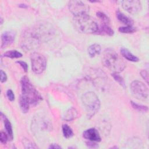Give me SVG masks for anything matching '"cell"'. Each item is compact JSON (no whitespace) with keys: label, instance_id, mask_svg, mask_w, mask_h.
Here are the masks:
<instances>
[{"label":"cell","instance_id":"1","mask_svg":"<svg viewBox=\"0 0 149 149\" xmlns=\"http://www.w3.org/2000/svg\"><path fill=\"white\" fill-rule=\"evenodd\" d=\"M102 61L106 68L115 73L122 72L126 67V65L122 59L111 48H108L105 50Z\"/></svg>","mask_w":149,"mask_h":149},{"label":"cell","instance_id":"2","mask_svg":"<svg viewBox=\"0 0 149 149\" xmlns=\"http://www.w3.org/2000/svg\"><path fill=\"white\" fill-rule=\"evenodd\" d=\"M22 87V96L26 98L30 105L35 106L42 100V97L39 92L30 81L27 76H23L20 81Z\"/></svg>","mask_w":149,"mask_h":149},{"label":"cell","instance_id":"3","mask_svg":"<svg viewBox=\"0 0 149 149\" xmlns=\"http://www.w3.org/2000/svg\"><path fill=\"white\" fill-rule=\"evenodd\" d=\"M81 99L87 118H91L100 108L101 103L98 96L93 91H88L83 94Z\"/></svg>","mask_w":149,"mask_h":149},{"label":"cell","instance_id":"4","mask_svg":"<svg viewBox=\"0 0 149 149\" xmlns=\"http://www.w3.org/2000/svg\"><path fill=\"white\" fill-rule=\"evenodd\" d=\"M73 24L76 29L83 33H97L98 29L96 22L88 14L74 17Z\"/></svg>","mask_w":149,"mask_h":149},{"label":"cell","instance_id":"5","mask_svg":"<svg viewBox=\"0 0 149 149\" xmlns=\"http://www.w3.org/2000/svg\"><path fill=\"white\" fill-rule=\"evenodd\" d=\"M40 41L41 38L34 28L27 29L22 33L20 45L26 51H31L39 47Z\"/></svg>","mask_w":149,"mask_h":149},{"label":"cell","instance_id":"6","mask_svg":"<svg viewBox=\"0 0 149 149\" xmlns=\"http://www.w3.org/2000/svg\"><path fill=\"white\" fill-rule=\"evenodd\" d=\"M130 91L132 95L138 100L144 101L148 99V87L141 81H133L130 84Z\"/></svg>","mask_w":149,"mask_h":149},{"label":"cell","instance_id":"7","mask_svg":"<svg viewBox=\"0 0 149 149\" xmlns=\"http://www.w3.org/2000/svg\"><path fill=\"white\" fill-rule=\"evenodd\" d=\"M32 70L36 74L42 73L45 69L47 60L41 54L37 52H33L30 55Z\"/></svg>","mask_w":149,"mask_h":149},{"label":"cell","instance_id":"8","mask_svg":"<svg viewBox=\"0 0 149 149\" xmlns=\"http://www.w3.org/2000/svg\"><path fill=\"white\" fill-rule=\"evenodd\" d=\"M31 129L33 132H47L52 129V123L48 119L42 115L37 116L32 120Z\"/></svg>","mask_w":149,"mask_h":149},{"label":"cell","instance_id":"9","mask_svg":"<svg viewBox=\"0 0 149 149\" xmlns=\"http://www.w3.org/2000/svg\"><path fill=\"white\" fill-rule=\"evenodd\" d=\"M70 12L74 17L87 15L90 10L89 6L81 1H70L68 3Z\"/></svg>","mask_w":149,"mask_h":149},{"label":"cell","instance_id":"10","mask_svg":"<svg viewBox=\"0 0 149 149\" xmlns=\"http://www.w3.org/2000/svg\"><path fill=\"white\" fill-rule=\"evenodd\" d=\"M122 8L128 13L135 15L141 9V3L138 0H126L121 1Z\"/></svg>","mask_w":149,"mask_h":149},{"label":"cell","instance_id":"11","mask_svg":"<svg viewBox=\"0 0 149 149\" xmlns=\"http://www.w3.org/2000/svg\"><path fill=\"white\" fill-rule=\"evenodd\" d=\"M83 136L86 139L95 142H100L101 140L98 130L95 128H90L84 130L83 133Z\"/></svg>","mask_w":149,"mask_h":149},{"label":"cell","instance_id":"12","mask_svg":"<svg viewBox=\"0 0 149 149\" xmlns=\"http://www.w3.org/2000/svg\"><path fill=\"white\" fill-rule=\"evenodd\" d=\"M15 34L13 31H7L1 36V48H5L10 45L15 41Z\"/></svg>","mask_w":149,"mask_h":149},{"label":"cell","instance_id":"13","mask_svg":"<svg viewBox=\"0 0 149 149\" xmlns=\"http://www.w3.org/2000/svg\"><path fill=\"white\" fill-rule=\"evenodd\" d=\"M116 17H117L118 20L120 22L126 25L127 26H133V23H134L133 20L131 18L128 17L127 16L125 15L124 13L120 12L119 10L116 11Z\"/></svg>","mask_w":149,"mask_h":149},{"label":"cell","instance_id":"14","mask_svg":"<svg viewBox=\"0 0 149 149\" xmlns=\"http://www.w3.org/2000/svg\"><path fill=\"white\" fill-rule=\"evenodd\" d=\"M121 55L126 58L127 60L132 62H138L139 59L136 56L133 55L129 50H128L127 48H125L124 47H122L120 49Z\"/></svg>","mask_w":149,"mask_h":149},{"label":"cell","instance_id":"15","mask_svg":"<svg viewBox=\"0 0 149 149\" xmlns=\"http://www.w3.org/2000/svg\"><path fill=\"white\" fill-rule=\"evenodd\" d=\"M97 33L98 34L109 36H112L114 34L113 30L107 24L101 25L100 28L98 27V29Z\"/></svg>","mask_w":149,"mask_h":149},{"label":"cell","instance_id":"16","mask_svg":"<svg viewBox=\"0 0 149 149\" xmlns=\"http://www.w3.org/2000/svg\"><path fill=\"white\" fill-rule=\"evenodd\" d=\"M77 111L74 108H71L69 109L65 115L63 116V120L66 121H71L75 119L77 116Z\"/></svg>","mask_w":149,"mask_h":149},{"label":"cell","instance_id":"17","mask_svg":"<svg viewBox=\"0 0 149 149\" xmlns=\"http://www.w3.org/2000/svg\"><path fill=\"white\" fill-rule=\"evenodd\" d=\"M101 46L98 44H94L91 45L88 48V54L90 57L93 58L96 55H99L101 52Z\"/></svg>","mask_w":149,"mask_h":149},{"label":"cell","instance_id":"18","mask_svg":"<svg viewBox=\"0 0 149 149\" xmlns=\"http://www.w3.org/2000/svg\"><path fill=\"white\" fill-rule=\"evenodd\" d=\"M19 105L23 113H26L29 111L30 104L29 101L22 95H20L19 98Z\"/></svg>","mask_w":149,"mask_h":149},{"label":"cell","instance_id":"19","mask_svg":"<svg viewBox=\"0 0 149 149\" xmlns=\"http://www.w3.org/2000/svg\"><path fill=\"white\" fill-rule=\"evenodd\" d=\"M3 117H4L3 122H4V126H5V130L7 132V134L9 136V139H10V140H12L13 139V130H12V125H11L10 121L5 116H3Z\"/></svg>","mask_w":149,"mask_h":149},{"label":"cell","instance_id":"20","mask_svg":"<svg viewBox=\"0 0 149 149\" xmlns=\"http://www.w3.org/2000/svg\"><path fill=\"white\" fill-rule=\"evenodd\" d=\"M3 56L4 57L14 59V58H21L23 56V55L22 53H20V52H19L16 50H10V51H8L5 52L3 54Z\"/></svg>","mask_w":149,"mask_h":149},{"label":"cell","instance_id":"21","mask_svg":"<svg viewBox=\"0 0 149 149\" xmlns=\"http://www.w3.org/2000/svg\"><path fill=\"white\" fill-rule=\"evenodd\" d=\"M62 133L63 136L66 139H69L73 136V132L71 127H70L68 125L64 124L62 125Z\"/></svg>","mask_w":149,"mask_h":149},{"label":"cell","instance_id":"22","mask_svg":"<svg viewBox=\"0 0 149 149\" xmlns=\"http://www.w3.org/2000/svg\"><path fill=\"white\" fill-rule=\"evenodd\" d=\"M131 103V105L132 106V107L139 111V112H147L148 110V107L147 106H146V105H140V104H138L137 103H135L134 102L131 101L130 102Z\"/></svg>","mask_w":149,"mask_h":149},{"label":"cell","instance_id":"23","mask_svg":"<svg viewBox=\"0 0 149 149\" xmlns=\"http://www.w3.org/2000/svg\"><path fill=\"white\" fill-rule=\"evenodd\" d=\"M97 16L100 19L101 22L102 23V24H108L109 23V17L103 12H97Z\"/></svg>","mask_w":149,"mask_h":149},{"label":"cell","instance_id":"24","mask_svg":"<svg viewBox=\"0 0 149 149\" xmlns=\"http://www.w3.org/2000/svg\"><path fill=\"white\" fill-rule=\"evenodd\" d=\"M24 147L25 148H37L38 147L36 146L34 143L31 141L29 139L24 138L22 140Z\"/></svg>","mask_w":149,"mask_h":149},{"label":"cell","instance_id":"25","mask_svg":"<svg viewBox=\"0 0 149 149\" xmlns=\"http://www.w3.org/2000/svg\"><path fill=\"white\" fill-rule=\"evenodd\" d=\"M119 31L122 33H133L136 31V29L132 26H123L120 27L118 29Z\"/></svg>","mask_w":149,"mask_h":149},{"label":"cell","instance_id":"26","mask_svg":"<svg viewBox=\"0 0 149 149\" xmlns=\"http://www.w3.org/2000/svg\"><path fill=\"white\" fill-rule=\"evenodd\" d=\"M112 76L113 77V79L119 83V84H120L122 86H123V87H125V81L123 79V78L118 74V73H115L113 72L112 73Z\"/></svg>","mask_w":149,"mask_h":149},{"label":"cell","instance_id":"27","mask_svg":"<svg viewBox=\"0 0 149 149\" xmlns=\"http://www.w3.org/2000/svg\"><path fill=\"white\" fill-rule=\"evenodd\" d=\"M8 139H9L8 135H7L3 132H1V133H0V140H1V142L2 143H3V144L6 143L7 141L8 140Z\"/></svg>","mask_w":149,"mask_h":149},{"label":"cell","instance_id":"28","mask_svg":"<svg viewBox=\"0 0 149 149\" xmlns=\"http://www.w3.org/2000/svg\"><path fill=\"white\" fill-rule=\"evenodd\" d=\"M6 95L7 97L8 98L9 100H10V101H13L15 100V94L13 92V91L10 89H9L7 90L6 91Z\"/></svg>","mask_w":149,"mask_h":149},{"label":"cell","instance_id":"29","mask_svg":"<svg viewBox=\"0 0 149 149\" xmlns=\"http://www.w3.org/2000/svg\"><path fill=\"white\" fill-rule=\"evenodd\" d=\"M141 77L146 80L147 84H148V73L146 70H142L140 72Z\"/></svg>","mask_w":149,"mask_h":149},{"label":"cell","instance_id":"30","mask_svg":"<svg viewBox=\"0 0 149 149\" xmlns=\"http://www.w3.org/2000/svg\"><path fill=\"white\" fill-rule=\"evenodd\" d=\"M16 63L20 65V66L23 69V70H24V71L25 72H27L28 65H27V64L25 62L22 61H16Z\"/></svg>","mask_w":149,"mask_h":149},{"label":"cell","instance_id":"31","mask_svg":"<svg viewBox=\"0 0 149 149\" xmlns=\"http://www.w3.org/2000/svg\"><path fill=\"white\" fill-rule=\"evenodd\" d=\"M86 146L88 147V148H97L98 147V146L95 143V141H87L86 142Z\"/></svg>","mask_w":149,"mask_h":149},{"label":"cell","instance_id":"32","mask_svg":"<svg viewBox=\"0 0 149 149\" xmlns=\"http://www.w3.org/2000/svg\"><path fill=\"white\" fill-rule=\"evenodd\" d=\"M7 80V76L6 73L2 70H1V82L5 83Z\"/></svg>","mask_w":149,"mask_h":149},{"label":"cell","instance_id":"33","mask_svg":"<svg viewBox=\"0 0 149 149\" xmlns=\"http://www.w3.org/2000/svg\"><path fill=\"white\" fill-rule=\"evenodd\" d=\"M61 147L58 144H51L48 148H61Z\"/></svg>","mask_w":149,"mask_h":149},{"label":"cell","instance_id":"34","mask_svg":"<svg viewBox=\"0 0 149 149\" xmlns=\"http://www.w3.org/2000/svg\"><path fill=\"white\" fill-rule=\"evenodd\" d=\"M19 6L20 8H26L28 7V6L24 3H22V4H19Z\"/></svg>","mask_w":149,"mask_h":149}]
</instances>
